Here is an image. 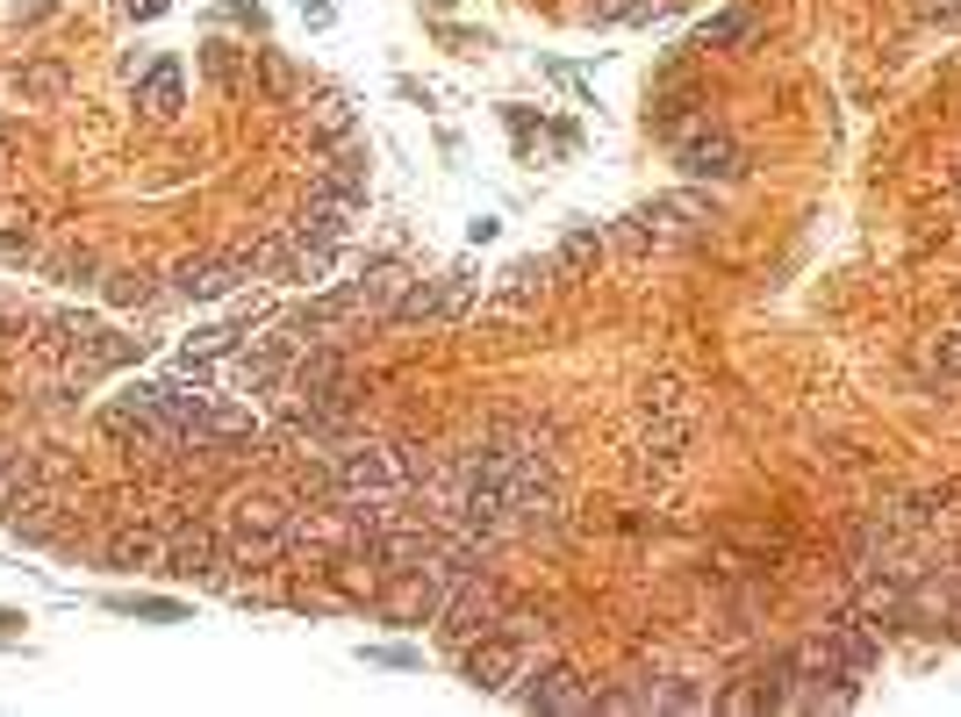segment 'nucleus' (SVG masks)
I'll return each mask as SVG.
<instances>
[{
    "mask_svg": "<svg viewBox=\"0 0 961 717\" xmlns=\"http://www.w3.org/2000/svg\"><path fill=\"white\" fill-rule=\"evenodd\" d=\"M159 574L165 582H208V588L231 582V567H223V516H202V510L180 516V524L165 531Z\"/></svg>",
    "mask_w": 961,
    "mask_h": 717,
    "instance_id": "f257e3e1",
    "label": "nucleus"
},
{
    "mask_svg": "<svg viewBox=\"0 0 961 717\" xmlns=\"http://www.w3.org/2000/svg\"><path fill=\"white\" fill-rule=\"evenodd\" d=\"M517 704H524V710H553V717H589V710H596V682H589L582 675V667H568V660H545V653H539V660H531L524 667V675H517Z\"/></svg>",
    "mask_w": 961,
    "mask_h": 717,
    "instance_id": "f03ea898",
    "label": "nucleus"
},
{
    "mask_svg": "<svg viewBox=\"0 0 961 717\" xmlns=\"http://www.w3.org/2000/svg\"><path fill=\"white\" fill-rule=\"evenodd\" d=\"M330 474H338V495L352 502V495H395L402 488V460H395V445L388 438H338L330 445Z\"/></svg>",
    "mask_w": 961,
    "mask_h": 717,
    "instance_id": "7ed1b4c3",
    "label": "nucleus"
},
{
    "mask_svg": "<svg viewBox=\"0 0 961 717\" xmlns=\"http://www.w3.org/2000/svg\"><path fill=\"white\" fill-rule=\"evenodd\" d=\"M301 338H287L280 324H273V338H252L237 345L231 359H223V380H231L237 395H287V366H295Z\"/></svg>",
    "mask_w": 961,
    "mask_h": 717,
    "instance_id": "20e7f679",
    "label": "nucleus"
},
{
    "mask_svg": "<svg viewBox=\"0 0 961 717\" xmlns=\"http://www.w3.org/2000/svg\"><path fill=\"white\" fill-rule=\"evenodd\" d=\"M452 660H460V682H467V689H481V696H510V689H517V675L531 667V646H524L517 632H488V638H474V646H460Z\"/></svg>",
    "mask_w": 961,
    "mask_h": 717,
    "instance_id": "39448f33",
    "label": "nucleus"
},
{
    "mask_svg": "<svg viewBox=\"0 0 961 717\" xmlns=\"http://www.w3.org/2000/svg\"><path fill=\"white\" fill-rule=\"evenodd\" d=\"M675 165L696 187H732V180H746V151L732 144L725 130H710V122H696V130L675 136Z\"/></svg>",
    "mask_w": 961,
    "mask_h": 717,
    "instance_id": "423d86ee",
    "label": "nucleus"
},
{
    "mask_svg": "<svg viewBox=\"0 0 961 717\" xmlns=\"http://www.w3.org/2000/svg\"><path fill=\"white\" fill-rule=\"evenodd\" d=\"M252 273H258L252 252H231V258H180V266L165 273V295H173V301H223V295H237Z\"/></svg>",
    "mask_w": 961,
    "mask_h": 717,
    "instance_id": "0eeeda50",
    "label": "nucleus"
},
{
    "mask_svg": "<svg viewBox=\"0 0 961 717\" xmlns=\"http://www.w3.org/2000/svg\"><path fill=\"white\" fill-rule=\"evenodd\" d=\"M366 187H374V151H366L359 136L330 144L309 173V194H330V202H352V208H366Z\"/></svg>",
    "mask_w": 961,
    "mask_h": 717,
    "instance_id": "6e6552de",
    "label": "nucleus"
},
{
    "mask_svg": "<svg viewBox=\"0 0 961 717\" xmlns=\"http://www.w3.org/2000/svg\"><path fill=\"white\" fill-rule=\"evenodd\" d=\"M853 610H861L876 632H904V624H911V582H904L897 567H861Z\"/></svg>",
    "mask_w": 961,
    "mask_h": 717,
    "instance_id": "1a4fd4ad",
    "label": "nucleus"
},
{
    "mask_svg": "<svg viewBox=\"0 0 961 717\" xmlns=\"http://www.w3.org/2000/svg\"><path fill=\"white\" fill-rule=\"evenodd\" d=\"M818 638H826V653L840 660V675H853V682H861L868 667L882 660V632L861 617V610H847V617H826V624H818Z\"/></svg>",
    "mask_w": 961,
    "mask_h": 717,
    "instance_id": "9d476101",
    "label": "nucleus"
},
{
    "mask_svg": "<svg viewBox=\"0 0 961 717\" xmlns=\"http://www.w3.org/2000/svg\"><path fill=\"white\" fill-rule=\"evenodd\" d=\"M136 109H144L151 122H173L180 109H187V72H180V58L173 51H151V65L136 72Z\"/></svg>",
    "mask_w": 961,
    "mask_h": 717,
    "instance_id": "9b49d317",
    "label": "nucleus"
},
{
    "mask_svg": "<svg viewBox=\"0 0 961 717\" xmlns=\"http://www.w3.org/2000/svg\"><path fill=\"white\" fill-rule=\"evenodd\" d=\"M402 287H409V266H402V258H374L359 280H345V295H352V309L366 316V324H388V309H395V295H402Z\"/></svg>",
    "mask_w": 961,
    "mask_h": 717,
    "instance_id": "f8f14e48",
    "label": "nucleus"
},
{
    "mask_svg": "<svg viewBox=\"0 0 961 717\" xmlns=\"http://www.w3.org/2000/svg\"><path fill=\"white\" fill-rule=\"evenodd\" d=\"M159 553H165V531H151V524H122V531H109V545H101V567L136 574V567H159Z\"/></svg>",
    "mask_w": 961,
    "mask_h": 717,
    "instance_id": "ddd939ff",
    "label": "nucleus"
},
{
    "mask_svg": "<svg viewBox=\"0 0 961 717\" xmlns=\"http://www.w3.org/2000/svg\"><path fill=\"white\" fill-rule=\"evenodd\" d=\"M330 252L338 244H316V237H287V252H280V266H273V280H287V287H324L330 280Z\"/></svg>",
    "mask_w": 961,
    "mask_h": 717,
    "instance_id": "4468645a",
    "label": "nucleus"
},
{
    "mask_svg": "<svg viewBox=\"0 0 961 717\" xmlns=\"http://www.w3.org/2000/svg\"><path fill=\"white\" fill-rule=\"evenodd\" d=\"M72 94V72L58 65V58H29V65H14V101L22 109H51V101Z\"/></svg>",
    "mask_w": 961,
    "mask_h": 717,
    "instance_id": "2eb2a0df",
    "label": "nucleus"
},
{
    "mask_svg": "<svg viewBox=\"0 0 961 717\" xmlns=\"http://www.w3.org/2000/svg\"><path fill=\"white\" fill-rule=\"evenodd\" d=\"M754 37H760V14L754 8H725V14H710V22H696L689 51H746Z\"/></svg>",
    "mask_w": 961,
    "mask_h": 717,
    "instance_id": "dca6fc26",
    "label": "nucleus"
},
{
    "mask_svg": "<svg viewBox=\"0 0 961 717\" xmlns=\"http://www.w3.org/2000/svg\"><path fill=\"white\" fill-rule=\"evenodd\" d=\"M359 216H366V208H352V202L309 194V208H301V223H295V231H301V237H316V244H345V237L359 231Z\"/></svg>",
    "mask_w": 961,
    "mask_h": 717,
    "instance_id": "f3484780",
    "label": "nucleus"
},
{
    "mask_svg": "<svg viewBox=\"0 0 961 717\" xmlns=\"http://www.w3.org/2000/svg\"><path fill=\"white\" fill-rule=\"evenodd\" d=\"M29 488H43V452L8 445V438H0V516H8L14 502L29 495Z\"/></svg>",
    "mask_w": 961,
    "mask_h": 717,
    "instance_id": "a211bd4d",
    "label": "nucleus"
},
{
    "mask_svg": "<svg viewBox=\"0 0 961 717\" xmlns=\"http://www.w3.org/2000/svg\"><path fill=\"white\" fill-rule=\"evenodd\" d=\"M301 122H309V144H316V151H330V144H345V136H359V115H352V101H345V94H316Z\"/></svg>",
    "mask_w": 961,
    "mask_h": 717,
    "instance_id": "6ab92c4d",
    "label": "nucleus"
},
{
    "mask_svg": "<svg viewBox=\"0 0 961 717\" xmlns=\"http://www.w3.org/2000/svg\"><path fill=\"white\" fill-rule=\"evenodd\" d=\"M252 86H258V94L273 101V109H287V101L301 94V72H295V58H287V51H273V43H266V51H252Z\"/></svg>",
    "mask_w": 961,
    "mask_h": 717,
    "instance_id": "aec40b11",
    "label": "nucleus"
},
{
    "mask_svg": "<svg viewBox=\"0 0 961 717\" xmlns=\"http://www.w3.org/2000/svg\"><path fill=\"white\" fill-rule=\"evenodd\" d=\"M545 280H553V258H517L495 280V309H531V301L545 295Z\"/></svg>",
    "mask_w": 961,
    "mask_h": 717,
    "instance_id": "412c9836",
    "label": "nucleus"
},
{
    "mask_svg": "<svg viewBox=\"0 0 961 717\" xmlns=\"http://www.w3.org/2000/svg\"><path fill=\"white\" fill-rule=\"evenodd\" d=\"M202 72H208V86H223V94H237L244 80H252V51H237V43H223V37H208L202 51Z\"/></svg>",
    "mask_w": 961,
    "mask_h": 717,
    "instance_id": "4be33fe9",
    "label": "nucleus"
},
{
    "mask_svg": "<svg viewBox=\"0 0 961 717\" xmlns=\"http://www.w3.org/2000/svg\"><path fill=\"white\" fill-rule=\"evenodd\" d=\"M94 295L109 301V309H144V301H159V287H151L144 266H115V273H101Z\"/></svg>",
    "mask_w": 961,
    "mask_h": 717,
    "instance_id": "5701e85b",
    "label": "nucleus"
},
{
    "mask_svg": "<svg viewBox=\"0 0 961 717\" xmlns=\"http://www.w3.org/2000/svg\"><path fill=\"white\" fill-rule=\"evenodd\" d=\"M603 252H610V231H568L553 252V273H589Z\"/></svg>",
    "mask_w": 961,
    "mask_h": 717,
    "instance_id": "b1692460",
    "label": "nucleus"
},
{
    "mask_svg": "<svg viewBox=\"0 0 961 717\" xmlns=\"http://www.w3.org/2000/svg\"><path fill=\"white\" fill-rule=\"evenodd\" d=\"M610 244H617V252H632V258H646V252H661V244H667V231L653 223V208H638V216H624L617 231H610Z\"/></svg>",
    "mask_w": 961,
    "mask_h": 717,
    "instance_id": "393cba45",
    "label": "nucleus"
},
{
    "mask_svg": "<svg viewBox=\"0 0 961 717\" xmlns=\"http://www.w3.org/2000/svg\"><path fill=\"white\" fill-rule=\"evenodd\" d=\"M0 258L29 266L37 258V231H29V208H0Z\"/></svg>",
    "mask_w": 961,
    "mask_h": 717,
    "instance_id": "a878e982",
    "label": "nucleus"
},
{
    "mask_svg": "<svg viewBox=\"0 0 961 717\" xmlns=\"http://www.w3.org/2000/svg\"><path fill=\"white\" fill-rule=\"evenodd\" d=\"M237 345H244V330H237V324H202L187 345H180V352H194V359H231Z\"/></svg>",
    "mask_w": 961,
    "mask_h": 717,
    "instance_id": "bb28decb",
    "label": "nucleus"
},
{
    "mask_svg": "<svg viewBox=\"0 0 961 717\" xmlns=\"http://www.w3.org/2000/svg\"><path fill=\"white\" fill-rule=\"evenodd\" d=\"M51 280L58 287H101V258L94 252H65V258H51Z\"/></svg>",
    "mask_w": 961,
    "mask_h": 717,
    "instance_id": "cd10ccee",
    "label": "nucleus"
},
{
    "mask_svg": "<svg viewBox=\"0 0 961 717\" xmlns=\"http://www.w3.org/2000/svg\"><path fill=\"white\" fill-rule=\"evenodd\" d=\"M115 610H130L144 624H187V603H173V596H122Z\"/></svg>",
    "mask_w": 961,
    "mask_h": 717,
    "instance_id": "c85d7f7f",
    "label": "nucleus"
},
{
    "mask_svg": "<svg viewBox=\"0 0 961 717\" xmlns=\"http://www.w3.org/2000/svg\"><path fill=\"white\" fill-rule=\"evenodd\" d=\"M667 0H596V22H661Z\"/></svg>",
    "mask_w": 961,
    "mask_h": 717,
    "instance_id": "c756f323",
    "label": "nucleus"
},
{
    "mask_svg": "<svg viewBox=\"0 0 961 717\" xmlns=\"http://www.w3.org/2000/svg\"><path fill=\"white\" fill-rule=\"evenodd\" d=\"M638 409H689V388H682L675 373H653L646 388H638Z\"/></svg>",
    "mask_w": 961,
    "mask_h": 717,
    "instance_id": "7c9ffc66",
    "label": "nucleus"
},
{
    "mask_svg": "<svg viewBox=\"0 0 961 717\" xmlns=\"http://www.w3.org/2000/svg\"><path fill=\"white\" fill-rule=\"evenodd\" d=\"M502 122H510V136H517V144L531 151V136H539V115H531L524 101H510V109H502Z\"/></svg>",
    "mask_w": 961,
    "mask_h": 717,
    "instance_id": "2f4dec72",
    "label": "nucleus"
},
{
    "mask_svg": "<svg viewBox=\"0 0 961 717\" xmlns=\"http://www.w3.org/2000/svg\"><path fill=\"white\" fill-rule=\"evenodd\" d=\"M933 373H940V380H961V330H954V338H940V352H933Z\"/></svg>",
    "mask_w": 961,
    "mask_h": 717,
    "instance_id": "473e14b6",
    "label": "nucleus"
},
{
    "mask_svg": "<svg viewBox=\"0 0 961 717\" xmlns=\"http://www.w3.org/2000/svg\"><path fill=\"white\" fill-rule=\"evenodd\" d=\"M366 660H374V667H417L423 653L417 646H366Z\"/></svg>",
    "mask_w": 961,
    "mask_h": 717,
    "instance_id": "72a5a7b5",
    "label": "nucleus"
},
{
    "mask_svg": "<svg viewBox=\"0 0 961 717\" xmlns=\"http://www.w3.org/2000/svg\"><path fill=\"white\" fill-rule=\"evenodd\" d=\"M926 22H933V29H961V0H926Z\"/></svg>",
    "mask_w": 961,
    "mask_h": 717,
    "instance_id": "f704fd0d",
    "label": "nucleus"
},
{
    "mask_svg": "<svg viewBox=\"0 0 961 717\" xmlns=\"http://www.w3.org/2000/svg\"><path fill=\"white\" fill-rule=\"evenodd\" d=\"M826 460L840 467V474H861V467H868V460H861V445H840V438H832V445H826Z\"/></svg>",
    "mask_w": 961,
    "mask_h": 717,
    "instance_id": "c9c22d12",
    "label": "nucleus"
},
{
    "mask_svg": "<svg viewBox=\"0 0 961 717\" xmlns=\"http://www.w3.org/2000/svg\"><path fill=\"white\" fill-rule=\"evenodd\" d=\"M231 22H237V29H252V37H258V29H266V8H258V0H237V8H231Z\"/></svg>",
    "mask_w": 961,
    "mask_h": 717,
    "instance_id": "e433bc0d",
    "label": "nucleus"
},
{
    "mask_svg": "<svg viewBox=\"0 0 961 717\" xmlns=\"http://www.w3.org/2000/svg\"><path fill=\"white\" fill-rule=\"evenodd\" d=\"M165 8H173V0H122V14H130V22H159Z\"/></svg>",
    "mask_w": 961,
    "mask_h": 717,
    "instance_id": "4c0bfd02",
    "label": "nucleus"
},
{
    "mask_svg": "<svg viewBox=\"0 0 961 717\" xmlns=\"http://www.w3.org/2000/svg\"><path fill=\"white\" fill-rule=\"evenodd\" d=\"M301 22H309V29H330V0H301Z\"/></svg>",
    "mask_w": 961,
    "mask_h": 717,
    "instance_id": "58836bf2",
    "label": "nucleus"
},
{
    "mask_svg": "<svg viewBox=\"0 0 961 717\" xmlns=\"http://www.w3.org/2000/svg\"><path fill=\"white\" fill-rule=\"evenodd\" d=\"M22 632V617H14V610H0V638H14Z\"/></svg>",
    "mask_w": 961,
    "mask_h": 717,
    "instance_id": "ea45409f",
    "label": "nucleus"
},
{
    "mask_svg": "<svg viewBox=\"0 0 961 717\" xmlns=\"http://www.w3.org/2000/svg\"><path fill=\"white\" fill-rule=\"evenodd\" d=\"M948 187H954V194H961V158H954V165H948Z\"/></svg>",
    "mask_w": 961,
    "mask_h": 717,
    "instance_id": "a19ab883",
    "label": "nucleus"
}]
</instances>
